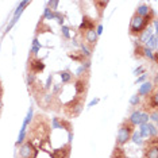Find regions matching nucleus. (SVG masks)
<instances>
[{"label": "nucleus", "mask_w": 158, "mask_h": 158, "mask_svg": "<svg viewBox=\"0 0 158 158\" xmlns=\"http://www.w3.org/2000/svg\"><path fill=\"white\" fill-rule=\"evenodd\" d=\"M111 158H127V156H126V152L120 146H115L114 152L111 154Z\"/></svg>", "instance_id": "f3484780"}, {"label": "nucleus", "mask_w": 158, "mask_h": 158, "mask_svg": "<svg viewBox=\"0 0 158 158\" xmlns=\"http://www.w3.org/2000/svg\"><path fill=\"white\" fill-rule=\"evenodd\" d=\"M50 126L48 118L45 115H37L35 116V120L33 122V126H31V130H30V134H31V138H37L39 142H41V146H44L49 139V135H50ZM28 134V135H30Z\"/></svg>", "instance_id": "f257e3e1"}, {"label": "nucleus", "mask_w": 158, "mask_h": 158, "mask_svg": "<svg viewBox=\"0 0 158 158\" xmlns=\"http://www.w3.org/2000/svg\"><path fill=\"white\" fill-rule=\"evenodd\" d=\"M153 10L150 8L149 6H146V4H142V6H139L138 8H136V15H139V16H146V15H149L150 12H152Z\"/></svg>", "instance_id": "dca6fc26"}, {"label": "nucleus", "mask_w": 158, "mask_h": 158, "mask_svg": "<svg viewBox=\"0 0 158 158\" xmlns=\"http://www.w3.org/2000/svg\"><path fill=\"white\" fill-rule=\"evenodd\" d=\"M62 33H64V35H65V38H69L70 37V35H69V28L65 27V26L62 27Z\"/></svg>", "instance_id": "c756f323"}, {"label": "nucleus", "mask_w": 158, "mask_h": 158, "mask_svg": "<svg viewBox=\"0 0 158 158\" xmlns=\"http://www.w3.org/2000/svg\"><path fill=\"white\" fill-rule=\"evenodd\" d=\"M88 89V77L84 80V77H78L74 81V91H76L77 96H85Z\"/></svg>", "instance_id": "9d476101"}, {"label": "nucleus", "mask_w": 158, "mask_h": 158, "mask_svg": "<svg viewBox=\"0 0 158 158\" xmlns=\"http://www.w3.org/2000/svg\"><path fill=\"white\" fill-rule=\"evenodd\" d=\"M45 69V64L42 60L37 58L33 53H31V57L28 58V70H30V73L33 74H37V73H41V72H44Z\"/></svg>", "instance_id": "6e6552de"}, {"label": "nucleus", "mask_w": 158, "mask_h": 158, "mask_svg": "<svg viewBox=\"0 0 158 158\" xmlns=\"http://www.w3.org/2000/svg\"><path fill=\"white\" fill-rule=\"evenodd\" d=\"M141 136L142 138H152V136H157V131H156V127L150 123H145V124H141Z\"/></svg>", "instance_id": "9b49d317"}, {"label": "nucleus", "mask_w": 158, "mask_h": 158, "mask_svg": "<svg viewBox=\"0 0 158 158\" xmlns=\"http://www.w3.org/2000/svg\"><path fill=\"white\" fill-rule=\"evenodd\" d=\"M31 118H33V110L30 108V111H28V114H27V116H26V119H24V122H23V127L27 128V124L31 122Z\"/></svg>", "instance_id": "393cba45"}, {"label": "nucleus", "mask_w": 158, "mask_h": 158, "mask_svg": "<svg viewBox=\"0 0 158 158\" xmlns=\"http://www.w3.org/2000/svg\"><path fill=\"white\" fill-rule=\"evenodd\" d=\"M68 56H69L72 60L77 61V62H84V60H85V56L82 54V53H80V52H76V53H73V54H72V53H69Z\"/></svg>", "instance_id": "6ab92c4d"}, {"label": "nucleus", "mask_w": 158, "mask_h": 158, "mask_svg": "<svg viewBox=\"0 0 158 158\" xmlns=\"http://www.w3.org/2000/svg\"><path fill=\"white\" fill-rule=\"evenodd\" d=\"M102 31H103V27L99 24V26H98V31H96V34H98V37H99L100 34H102Z\"/></svg>", "instance_id": "2f4dec72"}, {"label": "nucleus", "mask_w": 158, "mask_h": 158, "mask_svg": "<svg viewBox=\"0 0 158 158\" xmlns=\"http://www.w3.org/2000/svg\"><path fill=\"white\" fill-rule=\"evenodd\" d=\"M145 48L146 46H143L141 42H135L134 44V53H135V57L136 58H142V57H145Z\"/></svg>", "instance_id": "4468645a"}, {"label": "nucleus", "mask_w": 158, "mask_h": 158, "mask_svg": "<svg viewBox=\"0 0 158 158\" xmlns=\"http://www.w3.org/2000/svg\"><path fill=\"white\" fill-rule=\"evenodd\" d=\"M24 136H26V127H22L20 134H19V138H18V142H16V146L18 145H22L23 141H24Z\"/></svg>", "instance_id": "5701e85b"}, {"label": "nucleus", "mask_w": 158, "mask_h": 158, "mask_svg": "<svg viewBox=\"0 0 158 158\" xmlns=\"http://www.w3.org/2000/svg\"><path fill=\"white\" fill-rule=\"evenodd\" d=\"M93 4H95V7H98L99 16L102 18L103 16V10H106V7H107V4H108V2H95Z\"/></svg>", "instance_id": "aec40b11"}, {"label": "nucleus", "mask_w": 158, "mask_h": 158, "mask_svg": "<svg viewBox=\"0 0 158 158\" xmlns=\"http://www.w3.org/2000/svg\"><path fill=\"white\" fill-rule=\"evenodd\" d=\"M146 48H149L150 50L157 48V35H156V34H153L152 37L149 38V41H147V46H146Z\"/></svg>", "instance_id": "412c9836"}, {"label": "nucleus", "mask_w": 158, "mask_h": 158, "mask_svg": "<svg viewBox=\"0 0 158 158\" xmlns=\"http://www.w3.org/2000/svg\"><path fill=\"white\" fill-rule=\"evenodd\" d=\"M61 78H62V82H69L72 78H73V74H72L69 70L61 72Z\"/></svg>", "instance_id": "4be33fe9"}, {"label": "nucleus", "mask_w": 158, "mask_h": 158, "mask_svg": "<svg viewBox=\"0 0 158 158\" xmlns=\"http://www.w3.org/2000/svg\"><path fill=\"white\" fill-rule=\"evenodd\" d=\"M154 89V87L150 82H145V84L141 87V89H139V92H138V96H146V95H149L150 92H152Z\"/></svg>", "instance_id": "2eb2a0df"}, {"label": "nucleus", "mask_w": 158, "mask_h": 158, "mask_svg": "<svg viewBox=\"0 0 158 158\" xmlns=\"http://www.w3.org/2000/svg\"><path fill=\"white\" fill-rule=\"evenodd\" d=\"M145 57H147V58H153V53L149 48H145Z\"/></svg>", "instance_id": "cd10ccee"}, {"label": "nucleus", "mask_w": 158, "mask_h": 158, "mask_svg": "<svg viewBox=\"0 0 158 158\" xmlns=\"http://www.w3.org/2000/svg\"><path fill=\"white\" fill-rule=\"evenodd\" d=\"M143 158H158V138L152 136L145 142Z\"/></svg>", "instance_id": "423d86ee"}, {"label": "nucleus", "mask_w": 158, "mask_h": 158, "mask_svg": "<svg viewBox=\"0 0 158 158\" xmlns=\"http://www.w3.org/2000/svg\"><path fill=\"white\" fill-rule=\"evenodd\" d=\"M130 103L132 104V106H136V104L139 103V96H138V95L132 96V98H131V100H130Z\"/></svg>", "instance_id": "bb28decb"}, {"label": "nucleus", "mask_w": 158, "mask_h": 158, "mask_svg": "<svg viewBox=\"0 0 158 158\" xmlns=\"http://www.w3.org/2000/svg\"><path fill=\"white\" fill-rule=\"evenodd\" d=\"M130 119V122L134 126H136V124H141V112L139 111H135V112H132L131 114V116L128 118Z\"/></svg>", "instance_id": "a211bd4d"}, {"label": "nucleus", "mask_w": 158, "mask_h": 158, "mask_svg": "<svg viewBox=\"0 0 158 158\" xmlns=\"http://www.w3.org/2000/svg\"><path fill=\"white\" fill-rule=\"evenodd\" d=\"M142 108L145 111V114L150 115L154 111H157V107H158V96H157V88H154L149 95L145 96V100L142 103Z\"/></svg>", "instance_id": "39448f33"}, {"label": "nucleus", "mask_w": 158, "mask_h": 158, "mask_svg": "<svg viewBox=\"0 0 158 158\" xmlns=\"http://www.w3.org/2000/svg\"><path fill=\"white\" fill-rule=\"evenodd\" d=\"M135 126L131 123L130 119H126L122 122L119 126V131H118V138H116V146H123L131 139V135L134 134Z\"/></svg>", "instance_id": "7ed1b4c3"}, {"label": "nucleus", "mask_w": 158, "mask_h": 158, "mask_svg": "<svg viewBox=\"0 0 158 158\" xmlns=\"http://www.w3.org/2000/svg\"><path fill=\"white\" fill-rule=\"evenodd\" d=\"M70 154V143H68L66 146L57 149L52 153V158H69Z\"/></svg>", "instance_id": "f8f14e48"}, {"label": "nucleus", "mask_w": 158, "mask_h": 158, "mask_svg": "<svg viewBox=\"0 0 158 158\" xmlns=\"http://www.w3.org/2000/svg\"><path fill=\"white\" fill-rule=\"evenodd\" d=\"M153 20H154V11H152L146 16H139L136 14H134V16L131 18V23H130V35L131 37L139 38V35L149 28L150 23Z\"/></svg>", "instance_id": "f03ea898"}, {"label": "nucleus", "mask_w": 158, "mask_h": 158, "mask_svg": "<svg viewBox=\"0 0 158 158\" xmlns=\"http://www.w3.org/2000/svg\"><path fill=\"white\" fill-rule=\"evenodd\" d=\"M49 6L52 7V8H57V6H58V2H49Z\"/></svg>", "instance_id": "7c9ffc66"}, {"label": "nucleus", "mask_w": 158, "mask_h": 158, "mask_svg": "<svg viewBox=\"0 0 158 158\" xmlns=\"http://www.w3.org/2000/svg\"><path fill=\"white\" fill-rule=\"evenodd\" d=\"M2 96H3V87H2V81H0V112H2V107H3V102H2Z\"/></svg>", "instance_id": "c85d7f7f"}, {"label": "nucleus", "mask_w": 158, "mask_h": 158, "mask_svg": "<svg viewBox=\"0 0 158 158\" xmlns=\"http://www.w3.org/2000/svg\"><path fill=\"white\" fill-rule=\"evenodd\" d=\"M131 138H132V142L136 143V145H141L142 143V136L139 132H134V134L131 135Z\"/></svg>", "instance_id": "b1692460"}, {"label": "nucleus", "mask_w": 158, "mask_h": 158, "mask_svg": "<svg viewBox=\"0 0 158 158\" xmlns=\"http://www.w3.org/2000/svg\"><path fill=\"white\" fill-rule=\"evenodd\" d=\"M84 100H85V96H77L76 95V98L73 100H70L69 103H66L65 106H64V112H65L66 116H69V118L77 116V115L81 112L82 107H84Z\"/></svg>", "instance_id": "20e7f679"}, {"label": "nucleus", "mask_w": 158, "mask_h": 158, "mask_svg": "<svg viewBox=\"0 0 158 158\" xmlns=\"http://www.w3.org/2000/svg\"><path fill=\"white\" fill-rule=\"evenodd\" d=\"M147 120H149V115L147 114H141V124L147 123Z\"/></svg>", "instance_id": "a878e982"}, {"label": "nucleus", "mask_w": 158, "mask_h": 158, "mask_svg": "<svg viewBox=\"0 0 158 158\" xmlns=\"http://www.w3.org/2000/svg\"><path fill=\"white\" fill-rule=\"evenodd\" d=\"M38 154L37 147L34 146L33 142L27 141L26 143H23L22 147L19 150V158H35Z\"/></svg>", "instance_id": "0eeeda50"}, {"label": "nucleus", "mask_w": 158, "mask_h": 158, "mask_svg": "<svg viewBox=\"0 0 158 158\" xmlns=\"http://www.w3.org/2000/svg\"><path fill=\"white\" fill-rule=\"evenodd\" d=\"M152 119L156 122L157 120V111H154V112H152Z\"/></svg>", "instance_id": "473e14b6"}, {"label": "nucleus", "mask_w": 158, "mask_h": 158, "mask_svg": "<svg viewBox=\"0 0 158 158\" xmlns=\"http://www.w3.org/2000/svg\"><path fill=\"white\" fill-rule=\"evenodd\" d=\"M84 38H85V41H87V44L91 46V49L95 48L96 42H98V34H96L95 30H91V31H88V33H85Z\"/></svg>", "instance_id": "ddd939ff"}, {"label": "nucleus", "mask_w": 158, "mask_h": 158, "mask_svg": "<svg viewBox=\"0 0 158 158\" xmlns=\"http://www.w3.org/2000/svg\"><path fill=\"white\" fill-rule=\"evenodd\" d=\"M98 27V22H96L95 19H92L91 16L85 15L84 19H82V23L80 24V27H78V31L84 35L85 33H88V31L91 30H95V28Z\"/></svg>", "instance_id": "1a4fd4ad"}]
</instances>
